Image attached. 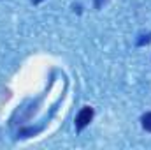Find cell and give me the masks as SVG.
Returning a JSON list of instances; mask_svg holds the SVG:
<instances>
[{"label": "cell", "instance_id": "obj_1", "mask_svg": "<svg viewBox=\"0 0 151 150\" xmlns=\"http://www.w3.org/2000/svg\"><path fill=\"white\" fill-rule=\"evenodd\" d=\"M91 118H93V108L84 106L81 111L77 113V117H76V129H77V131H83V129L91 122Z\"/></svg>", "mask_w": 151, "mask_h": 150}, {"label": "cell", "instance_id": "obj_2", "mask_svg": "<svg viewBox=\"0 0 151 150\" xmlns=\"http://www.w3.org/2000/svg\"><path fill=\"white\" fill-rule=\"evenodd\" d=\"M141 122H142V127H144L146 131H150V133H151V111L146 113V115H142Z\"/></svg>", "mask_w": 151, "mask_h": 150}, {"label": "cell", "instance_id": "obj_3", "mask_svg": "<svg viewBox=\"0 0 151 150\" xmlns=\"http://www.w3.org/2000/svg\"><path fill=\"white\" fill-rule=\"evenodd\" d=\"M142 37H144V36H142ZM150 41H151V34H148V36H146V39H139V41H137V44H144V42L148 44Z\"/></svg>", "mask_w": 151, "mask_h": 150}, {"label": "cell", "instance_id": "obj_4", "mask_svg": "<svg viewBox=\"0 0 151 150\" xmlns=\"http://www.w3.org/2000/svg\"><path fill=\"white\" fill-rule=\"evenodd\" d=\"M106 2H107V0H95V7L99 9V7H102V5H104Z\"/></svg>", "mask_w": 151, "mask_h": 150}, {"label": "cell", "instance_id": "obj_5", "mask_svg": "<svg viewBox=\"0 0 151 150\" xmlns=\"http://www.w3.org/2000/svg\"><path fill=\"white\" fill-rule=\"evenodd\" d=\"M32 2H34V4H39V2H40V0H32Z\"/></svg>", "mask_w": 151, "mask_h": 150}]
</instances>
